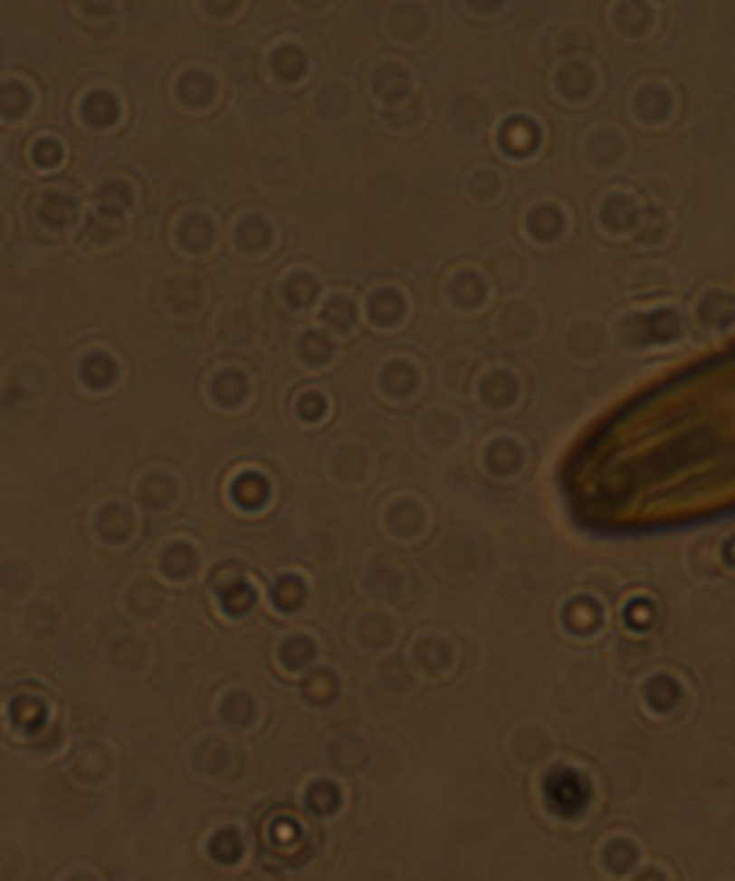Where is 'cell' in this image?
<instances>
[{"mask_svg":"<svg viewBox=\"0 0 735 881\" xmlns=\"http://www.w3.org/2000/svg\"><path fill=\"white\" fill-rule=\"evenodd\" d=\"M368 314L377 325H396L405 316V302H402L400 292L392 289L377 291L375 295L368 299Z\"/></svg>","mask_w":735,"mask_h":881,"instance_id":"1","label":"cell"},{"mask_svg":"<svg viewBox=\"0 0 735 881\" xmlns=\"http://www.w3.org/2000/svg\"><path fill=\"white\" fill-rule=\"evenodd\" d=\"M383 389L394 398H406L417 388V372L415 368L406 364V361H394L383 370Z\"/></svg>","mask_w":735,"mask_h":881,"instance_id":"2","label":"cell"},{"mask_svg":"<svg viewBox=\"0 0 735 881\" xmlns=\"http://www.w3.org/2000/svg\"><path fill=\"white\" fill-rule=\"evenodd\" d=\"M516 394H519V385H516L514 377L510 372L497 370L488 374L484 383H482V398H484L488 405L505 407L516 398Z\"/></svg>","mask_w":735,"mask_h":881,"instance_id":"3","label":"cell"},{"mask_svg":"<svg viewBox=\"0 0 735 881\" xmlns=\"http://www.w3.org/2000/svg\"><path fill=\"white\" fill-rule=\"evenodd\" d=\"M237 244L245 252H261L272 244V226L258 215L243 217L237 226Z\"/></svg>","mask_w":735,"mask_h":881,"instance_id":"4","label":"cell"},{"mask_svg":"<svg viewBox=\"0 0 735 881\" xmlns=\"http://www.w3.org/2000/svg\"><path fill=\"white\" fill-rule=\"evenodd\" d=\"M214 391L215 400L224 407H234L239 402H243L245 396H248V381L245 377L237 370H224L222 374H217L214 381Z\"/></svg>","mask_w":735,"mask_h":881,"instance_id":"5","label":"cell"},{"mask_svg":"<svg viewBox=\"0 0 735 881\" xmlns=\"http://www.w3.org/2000/svg\"><path fill=\"white\" fill-rule=\"evenodd\" d=\"M452 299L463 308H475L484 302L486 297V284L480 275L475 273H461L456 275L450 286Z\"/></svg>","mask_w":735,"mask_h":881,"instance_id":"6","label":"cell"},{"mask_svg":"<svg viewBox=\"0 0 735 881\" xmlns=\"http://www.w3.org/2000/svg\"><path fill=\"white\" fill-rule=\"evenodd\" d=\"M375 89L385 101H389V103L400 101L402 97L409 93V84H406V72H405V69H400L398 65H385L381 72H378Z\"/></svg>","mask_w":735,"mask_h":881,"instance_id":"7","label":"cell"},{"mask_svg":"<svg viewBox=\"0 0 735 881\" xmlns=\"http://www.w3.org/2000/svg\"><path fill=\"white\" fill-rule=\"evenodd\" d=\"M323 321L331 331L347 333L355 325V308L347 297H334L325 303Z\"/></svg>","mask_w":735,"mask_h":881,"instance_id":"8","label":"cell"},{"mask_svg":"<svg viewBox=\"0 0 735 881\" xmlns=\"http://www.w3.org/2000/svg\"><path fill=\"white\" fill-rule=\"evenodd\" d=\"M273 72L286 82L301 78L306 72V56L295 45H284L282 50L275 52L273 56Z\"/></svg>","mask_w":735,"mask_h":881,"instance_id":"9","label":"cell"},{"mask_svg":"<svg viewBox=\"0 0 735 881\" xmlns=\"http://www.w3.org/2000/svg\"><path fill=\"white\" fill-rule=\"evenodd\" d=\"M284 297L286 302L295 308H306L317 299L319 295V284L314 282L312 275L308 273H297L289 278V282L284 284Z\"/></svg>","mask_w":735,"mask_h":881,"instance_id":"10","label":"cell"},{"mask_svg":"<svg viewBox=\"0 0 735 881\" xmlns=\"http://www.w3.org/2000/svg\"><path fill=\"white\" fill-rule=\"evenodd\" d=\"M215 95V82L205 73H189L181 82V97L192 106H206Z\"/></svg>","mask_w":735,"mask_h":881,"instance_id":"11","label":"cell"},{"mask_svg":"<svg viewBox=\"0 0 735 881\" xmlns=\"http://www.w3.org/2000/svg\"><path fill=\"white\" fill-rule=\"evenodd\" d=\"M331 349L334 347H331L329 336L323 331H308L306 336L300 340V355L301 359L310 366L325 364V361L331 357V353H334Z\"/></svg>","mask_w":735,"mask_h":881,"instance_id":"12","label":"cell"},{"mask_svg":"<svg viewBox=\"0 0 735 881\" xmlns=\"http://www.w3.org/2000/svg\"><path fill=\"white\" fill-rule=\"evenodd\" d=\"M215 239V228L206 217L192 215L183 224V241H186L189 250H206Z\"/></svg>","mask_w":735,"mask_h":881,"instance_id":"13","label":"cell"},{"mask_svg":"<svg viewBox=\"0 0 735 881\" xmlns=\"http://www.w3.org/2000/svg\"><path fill=\"white\" fill-rule=\"evenodd\" d=\"M530 128H531L530 123H514L512 120V123L503 129V145L508 147L510 151H514V148H525L527 142L533 145V138L525 136V129Z\"/></svg>","mask_w":735,"mask_h":881,"instance_id":"14","label":"cell"},{"mask_svg":"<svg viewBox=\"0 0 735 881\" xmlns=\"http://www.w3.org/2000/svg\"><path fill=\"white\" fill-rule=\"evenodd\" d=\"M300 413L303 416V419H310V422H314V419H320L325 416V411H327V402L325 398L320 394H306L303 398L300 400Z\"/></svg>","mask_w":735,"mask_h":881,"instance_id":"15","label":"cell"}]
</instances>
